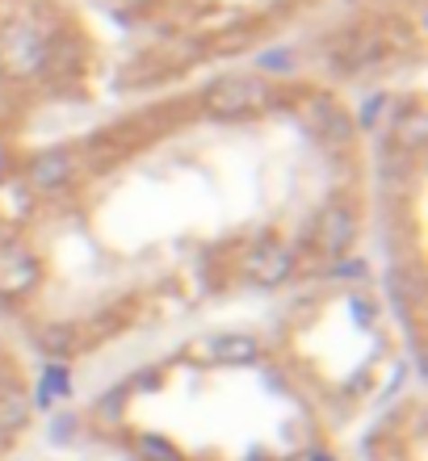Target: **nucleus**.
Here are the masks:
<instances>
[]
</instances>
